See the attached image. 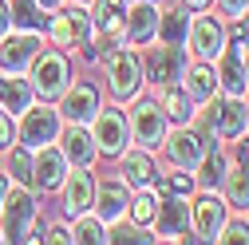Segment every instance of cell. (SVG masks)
I'll use <instances>...</instances> for the list:
<instances>
[{
    "label": "cell",
    "mask_w": 249,
    "mask_h": 245,
    "mask_svg": "<svg viewBox=\"0 0 249 245\" xmlns=\"http://www.w3.org/2000/svg\"><path fill=\"white\" fill-rule=\"evenodd\" d=\"M36 222V202L28 190H4L0 202V237L4 241H28V229Z\"/></svg>",
    "instance_id": "6da1fadb"
},
{
    "label": "cell",
    "mask_w": 249,
    "mask_h": 245,
    "mask_svg": "<svg viewBox=\"0 0 249 245\" xmlns=\"http://www.w3.org/2000/svg\"><path fill=\"white\" fill-rule=\"evenodd\" d=\"M107 83H111V95L115 99H135L139 95V83H142L139 55L127 52V48H115L107 55Z\"/></svg>",
    "instance_id": "7a4b0ae2"
},
{
    "label": "cell",
    "mask_w": 249,
    "mask_h": 245,
    "mask_svg": "<svg viewBox=\"0 0 249 245\" xmlns=\"http://www.w3.org/2000/svg\"><path fill=\"white\" fill-rule=\"evenodd\" d=\"M131 131H135L139 146H146V150L162 146V139H166V115H162V107L150 103V99H139L131 107Z\"/></svg>",
    "instance_id": "3957f363"
},
{
    "label": "cell",
    "mask_w": 249,
    "mask_h": 245,
    "mask_svg": "<svg viewBox=\"0 0 249 245\" xmlns=\"http://www.w3.org/2000/svg\"><path fill=\"white\" fill-rule=\"evenodd\" d=\"M32 79H36V91L44 99H55V95H64V87H68V59L59 55V52H36L32 59Z\"/></svg>",
    "instance_id": "277c9868"
},
{
    "label": "cell",
    "mask_w": 249,
    "mask_h": 245,
    "mask_svg": "<svg viewBox=\"0 0 249 245\" xmlns=\"http://www.w3.org/2000/svg\"><path fill=\"white\" fill-rule=\"evenodd\" d=\"M36 52H40V40H36V32L4 36V40H0V71L20 75V71H24V68L36 59Z\"/></svg>",
    "instance_id": "5b68a950"
},
{
    "label": "cell",
    "mask_w": 249,
    "mask_h": 245,
    "mask_svg": "<svg viewBox=\"0 0 249 245\" xmlns=\"http://www.w3.org/2000/svg\"><path fill=\"white\" fill-rule=\"evenodd\" d=\"M123 146H127V119L119 111H95V150L123 155Z\"/></svg>",
    "instance_id": "8992f818"
},
{
    "label": "cell",
    "mask_w": 249,
    "mask_h": 245,
    "mask_svg": "<svg viewBox=\"0 0 249 245\" xmlns=\"http://www.w3.org/2000/svg\"><path fill=\"white\" fill-rule=\"evenodd\" d=\"M55 131H59V119H55V111L52 107H36V111H24V127H20V139H24V146L28 150H40L44 142H52L55 139Z\"/></svg>",
    "instance_id": "52a82bcc"
},
{
    "label": "cell",
    "mask_w": 249,
    "mask_h": 245,
    "mask_svg": "<svg viewBox=\"0 0 249 245\" xmlns=\"http://www.w3.org/2000/svg\"><path fill=\"white\" fill-rule=\"evenodd\" d=\"M99 111V91L91 87V83H75L71 91L64 87V115L71 122H87V119H95Z\"/></svg>",
    "instance_id": "ba28073f"
},
{
    "label": "cell",
    "mask_w": 249,
    "mask_h": 245,
    "mask_svg": "<svg viewBox=\"0 0 249 245\" xmlns=\"http://www.w3.org/2000/svg\"><path fill=\"white\" fill-rule=\"evenodd\" d=\"M190 48L198 59H213L217 52H222V24H217L213 16H198L190 24Z\"/></svg>",
    "instance_id": "9c48e42d"
},
{
    "label": "cell",
    "mask_w": 249,
    "mask_h": 245,
    "mask_svg": "<svg viewBox=\"0 0 249 245\" xmlns=\"http://www.w3.org/2000/svg\"><path fill=\"white\" fill-rule=\"evenodd\" d=\"M226 226V206L217 198H198L194 202V229L202 241H217V233H222Z\"/></svg>",
    "instance_id": "30bf717a"
},
{
    "label": "cell",
    "mask_w": 249,
    "mask_h": 245,
    "mask_svg": "<svg viewBox=\"0 0 249 245\" xmlns=\"http://www.w3.org/2000/svg\"><path fill=\"white\" fill-rule=\"evenodd\" d=\"M178 71H182V48H178V44L154 48V52L146 55V79H154V83H170Z\"/></svg>",
    "instance_id": "8fae6325"
},
{
    "label": "cell",
    "mask_w": 249,
    "mask_h": 245,
    "mask_svg": "<svg viewBox=\"0 0 249 245\" xmlns=\"http://www.w3.org/2000/svg\"><path fill=\"white\" fill-rule=\"evenodd\" d=\"M213 131L222 135V139H237L245 131V107L237 103V95L213 99Z\"/></svg>",
    "instance_id": "7c38bea8"
},
{
    "label": "cell",
    "mask_w": 249,
    "mask_h": 245,
    "mask_svg": "<svg viewBox=\"0 0 249 245\" xmlns=\"http://www.w3.org/2000/svg\"><path fill=\"white\" fill-rule=\"evenodd\" d=\"M170 158L178 162V166H198L202 158H206V150H210V142L202 139V135H194V131H178V135H170Z\"/></svg>",
    "instance_id": "4fadbf2b"
},
{
    "label": "cell",
    "mask_w": 249,
    "mask_h": 245,
    "mask_svg": "<svg viewBox=\"0 0 249 245\" xmlns=\"http://www.w3.org/2000/svg\"><path fill=\"white\" fill-rule=\"evenodd\" d=\"M64 174H68V170H64V155L44 142L40 155H36V162H32V182H36V186H44V190H52V186L64 182Z\"/></svg>",
    "instance_id": "5bb4252c"
},
{
    "label": "cell",
    "mask_w": 249,
    "mask_h": 245,
    "mask_svg": "<svg viewBox=\"0 0 249 245\" xmlns=\"http://www.w3.org/2000/svg\"><path fill=\"white\" fill-rule=\"evenodd\" d=\"M91 198H95V182H91L87 170H75L68 178V186H64V210H68V218H79V213L91 206Z\"/></svg>",
    "instance_id": "9a60e30c"
},
{
    "label": "cell",
    "mask_w": 249,
    "mask_h": 245,
    "mask_svg": "<svg viewBox=\"0 0 249 245\" xmlns=\"http://www.w3.org/2000/svg\"><path fill=\"white\" fill-rule=\"evenodd\" d=\"M154 24H159L154 4H135L127 12V32H123V40H127V44H146L154 36Z\"/></svg>",
    "instance_id": "2e32d148"
},
{
    "label": "cell",
    "mask_w": 249,
    "mask_h": 245,
    "mask_svg": "<svg viewBox=\"0 0 249 245\" xmlns=\"http://www.w3.org/2000/svg\"><path fill=\"white\" fill-rule=\"evenodd\" d=\"M64 155L75 158L79 166H87L91 158H95V139L83 131V122H71V127L64 131Z\"/></svg>",
    "instance_id": "e0dca14e"
},
{
    "label": "cell",
    "mask_w": 249,
    "mask_h": 245,
    "mask_svg": "<svg viewBox=\"0 0 249 245\" xmlns=\"http://www.w3.org/2000/svg\"><path fill=\"white\" fill-rule=\"evenodd\" d=\"M123 210H127V190L119 182H103L99 186V218L103 222H119Z\"/></svg>",
    "instance_id": "ac0fdd59"
},
{
    "label": "cell",
    "mask_w": 249,
    "mask_h": 245,
    "mask_svg": "<svg viewBox=\"0 0 249 245\" xmlns=\"http://www.w3.org/2000/svg\"><path fill=\"white\" fill-rule=\"evenodd\" d=\"M213 87H217L213 71L206 68V59H198V64L186 71V95H190V99H210V95H213Z\"/></svg>",
    "instance_id": "d6986e66"
},
{
    "label": "cell",
    "mask_w": 249,
    "mask_h": 245,
    "mask_svg": "<svg viewBox=\"0 0 249 245\" xmlns=\"http://www.w3.org/2000/svg\"><path fill=\"white\" fill-rule=\"evenodd\" d=\"M95 28L103 36H123V0H99Z\"/></svg>",
    "instance_id": "ffe728a7"
},
{
    "label": "cell",
    "mask_w": 249,
    "mask_h": 245,
    "mask_svg": "<svg viewBox=\"0 0 249 245\" xmlns=\"http://www.w3.org/2000/svg\"><path fill=\"white\" fill-rule=\"evenodd\" d=\"M222 83H226L230 95H241V91H245V64H241L237 48H230L222 55Z\"/></svg>",
    "instance_id": "44dd1931"
},
{
    "label": "cell",
    "mask_w": 249,
    "mask_h": 245,
    "mask_svg": "<svg viewBox=\"0 0 249 245\" xmlns=\"http://www.w3.org/2000/svg\"><path fill=\"white\" fill-rule=\"evenodd\" d=\"M182 229H186V206H182L178 198L162 202V206H159V233H162V237H174V233H182Z\"/></svg>",
    "instance_id": "7402d4cb"
},
{
    "label": "cell",
    "mask_w": 249,
    "mask_h": 245,
    "mask_svg": "<svg viewBox=\"0 0 249 245\" xmlns=\"http://www.w3.org/2000/svg\"><path fill=\"white\" fill-rule=\"evenodd\" d=\"M150 174H154V166H150V158L142 155V150H135V155L123 158V178H127V186H146Z\"/></svg>",
    "instance_id": "603a6c76"
},
{
    "label": "cell",
    "mask_w": 249,
    "mask_h": 245,
    "mask_svg": "<svg viewBox=\"0 0 249 245\" xmlns=\"http://www.w3.org/2000/svg\"><path fill=\"white\" fill-rule=\"evenodd\" d=\"M0 103H8V111H28V103H32V87H28L24 79H0Z\"/></svg>",
    "instance_id": "cb8c5ba5"
},
{
    "label": "cell",
    "mask_w": 249,
    "mask_h": 245,
    "mask_svg": "<svg viewBox=\"0 0 249 245\" xmlns=\"http://www.w3.org/2000/svg\"><path fill=\"white\" fill-rule=\"evenodd\" d=\"M162 115H170V122H190V95H182V91H174V87H166L162 91Z\"/></svg>",
    "instance_id": "d4e9b609"
},
{
    "label": "cell",
    "mask_w": 249,
    "mask_h": 245,
    "mask_svg": "<svg viewBox=\"0 0 249 245\" xmlns=\"http://www.w3.org/2000/svg\"><path fill=\"white\" fill-rule=\"evenodd\" d=\"M12 24L28 28V32H40V28L48 24V16H44V12H36L32 0H16V4H12Z\"/></svg>",
    "instance_id": "484cf974"
},
{
    "label": "cell",
    "mask_w": 249,
    "mask_h": 245,
    "mask_svg": "<svg viewBox=\"0 0 249 245\" xmlns=\"http://www.w3.org/2000/svg\"><path fill=\"white\" fill-rule=\"evenodd\" d=\"M198 166H202V186H217V182H222V174H226V158L217 155L213 146L206 150V158H202Z\"/></svg>",
    "instance_id": "4316f807"
},
{
    "label": "cell",
    "mask_w": 249,
    "mask_h": 245,
    "mask_svg": "<svg viewBox=\"0 0 249 245\" xmlns=\"http://www.w3.org/2000/svg\"><path fill=\"white\" fill-rule=\"evenodd\" d=\"M230 202L241 210V206H249V166H237L233 170V178H230Z\"/></svg>",
    "instance_id": "83f0119b"
},
{
    "label": "cell",
    "mask_w": 249,
    "mask_h": 245,
    "mask_svg": "<svg viewBox=\"0 0 249 245\" xmlns=\"http://www.w3.org/2000/svg\"><path fill=\"white\" fill-rule=\"evenodd\" d=\"M8 174L16 182H32V155H28V146L12 150V162H8Z\"/></svg>",
    "instance_id": "f1b7e54d"
},
{
    "label": "cell",
    "mask_w": 249,
    "mask_h": 245,
    "mask_svg": "<svg viewBox=\"0 0 249 245\" xmlns=\"http://www.w3.org/2000/svg\"><path fill=\"white\" fill-rule=\"evenodd\" d=\"M75 241H107V229L99 218H79L75 222Z\"/></svg>",
    "instance_id": "f546056e"
},
{
    "label": "cell",
    "mask_w": 249,
    "mask_h": 245,
    "mask_svg": "<svg viewBox=\"0 0 249 245\" xmlns=\"http://www.w3.org/2000/svg\"><path fill=\"white\" fill-rule=\"evenodd\" d=\"M182 36H186V16H182V12L162 16V40H166V44H178Z\"/></svg>",
    "instance_id": "4dcf8cb0"
},
{
    "label": "cell",
    "mask_w": 249,
    "mask_h": 245,
    "mask_svg": "<svg viewBox=\"0 0 249 245\" xmlns=\"http://www.w3.org/2000/svg\"><path fill=\"white\" fill-rule=\"evenodd\" d=\"M131 206V213H135V226H146L150 218H154V198H135V202H127Z\"/></svg>",
    "instance_id": "1f68e13d"
},
{
    "label": "cell",
    "mask_w": 249,
    "mask_h": 245,
    "mask_svg": "<svg viewBox=\"0 0 249 245\" xmlns=\"http://www.w3.org/2000/svg\"><path fill=\"white\" fill-rule=\"evenodd\" d=\"M52 36H55V44H71V40H75L71 20H68V16H55V20H52Z\"/></svg>",
    "instance_id": "d6a6232c"
},
{
    "label": "cell",
    "mask_w": 249,
    "mask_h": 245,
    "mask_svg": "<svg viewBox=\"0 0 249 245\" xmlns=\"http://www.w3.org/2000/svg\"><path fill=\"white\" fill-rule=\"evenodd\" d=\"M162 190H166V194H170V190H174V194H190V190H194V182H190V174H182V170H178V174H170V178L162 182Z\"/></svg>",
    "instance_id": "836d02e7"
},
{
    "label": "cell",
    "mask_w": 249,
    "mask_h": 245,
    "mask_svg": "<svg viewBox=\"0 0 249 245\" xmlns=\"http://www.w3.org/2000/svg\"><path fill=\"white\" fill-rule=\"evenodd\" d=\"M107 241H154V237H146L139 226H115V233Z\"/></svg>",
    "instance_id": "e575fe53"
},
{
    "label": "cell",
    "mask_w": 249,
    "mask_h": 245,
    "mask_svg": "<svg viewBox=\"0 0 249 245\" xmlns=\"http://www.w3.org/2000/svg\"><path fill=\"white\" fill-rule=\"evenodd\" d=\"M217 241H249V222H230L226 237H217Z\"/></svg>",
    "instance_id": "d590c367"
},
{
    "label": "cell",
    "mask_w": 249,
    "mask_h": 245,
    "mask_svg": "<svg viewBox=\"0 0 249 245\" xmlns=\"http://www.w3.org/2000/svg\"><path fill=\"white\" fill-rule=\"evenodd\" d=\"M68 20H71V28H75V40H83V36H87V12L75 4V8L68 12Z\"/></svg>",
    "instance_id": "8d00e7d4"
},
{
    "label": "cell",
    "mask_w": 249,
    "mask_h": 245,
    "mask_svg": "<svg viewBox=\"0 0 249 245\" xmlns=\"http://www.w3.org/2000/svg\"><path fill=\"white\" fill-rule=\"evenodd\" d=\"M0 146H12V122L4 111H0Z\"/></svg>",
    "instance_id": "74e56055"
},
{
    "label": "cell",
    "mask_w": 249,
    "mask_h": 245,
    "mask_svg": "<svg viewBox=\"0 0 249 245\" xmlns=\"http://www.w3.org/2000/svg\"><path fill=\"white\" fill-rule=\"evenodd\" d=\"M233 44H249V12L241 16V24L233 28Z\"/></svg>",
    "instance_id": "f35d334b"
},
{
    "label": "cell",
    "mask_w": 249,
    "mask_h": 245,
    "mask_svg": "<svg viewBox=\"0 0 249 245\" xmlns=\"http://www.w3.org/2000/svg\"><path fill=\"white\" fill-rule=\"evenodd\" d=\"M222 8H226L230 16H241V12L249 8V0H222Z\"/></svg>",
    "instance_id": "ab89813d"
},
{
    "label": "cell",
    "mask_w": 249,
    "mask_h": 245,
    "mask_svg": "<svg viewBox=\"0 0 249 245\" xmlns=\"http://www.w3.org/2000/svg\"><path fill=\"white\" fill-rule=\"evenodd\" d=\"M233 155H237V166H249V139H241V142H237Z\"/></svg>",
    "instance_id": "60d3db41"
},
{
    "label": "cell",
    "mask_w": 249,
    "mask_h": 245,
    "mask_svg": "<svg viewBox=\"0 0 249 245\" xmlns=\"http://www.w3.org/2000/svg\"><path fill=\"white\" fill-rule=\"evenodd\" d=\"M8 20H12V16H8V4H4V0H0V36L8 32Z\"/></svg>",
    "instance_id": "b9f144b4"
},
{
    "label": "cell",
    "mask_w": 249,
    "mask_h": 245,
    "mask_svg": "<svg viewBox=\"0 0 249 245\" xmlns=\"http://www.w3.org/2000/svg\"><path fill=\"white\" fill-rule=\"evenodd\" d=\"M44 241H75L68 229H52V237H44Z\"/></svg>",
    "instance_id": "7bdbcfd3"
},
{
    "label": "cell",
    "mask_w": 249,
    "mask_h": 245,
    "mask_svg": "<svg viewBox=\"0 0 249 245\" xmlns=\"http://www.w3.org/2000/svg\"><path fill=\"white\" fill-rule=\"evenodd\" d=\"M186 4H190V8H206V4H210V0H186Z\"/></svg>",
    "instance_id": "ee69618b"
},
{
    "label": "cell",
    "mask_w": 249,
    "mask_h": 245,
    "mask_svg": "<svg viewBox=\"0 0 249 245\" xmlns=\"http://www.w3.org/2000/svg\"><path fill=\"white\" fill-rule=\"evenodd\" d=\"M59 4V0H40V8H55Z\"/></svg>",
    "instance_id": "f6af8a7d"
},
{
    "label": "cell",
    "mask_w": 249,
    "mask_h": 245,
    "mask_svg": "<svg viewBox=\"0 0 249 245\" xmlns=\"http://www.w3.org/2000/svg\"><path fill=\"white\" fill-rule=\"evenodd\" d=\"M4 190H8V182H4V178H0V202H4Z\"/></svg>",
    "instance_id": "bcb514c9"
},
{
    "label": "cell",
    "mask_w": 249,
    "mask_h": 245,
    "mask_svg": "<svg viewBox=\"0 0 249 245\" xmlns=\"http://www.w3.org/2000/svg\"><path fill=\"white\" fill-rule=\"evenodd\" d=\"M245 87H249V59H245Z\"/></svg>",
    "instance_id": "7dc6e473"
},
{
    "label": "cell",
    "mask_w": 249,
    "mask_h": 245,
    "mask_svg": "<svg viewBox=\"0 0 249 245\" xmlns=\"http://www.w3.org/2000/svg\"><path fill=\"white\" fill-rule=\"evenodd\" d=\"M245 122H249V107H245Z\"/></svg>",
    "instance_id": "c3c4849f"
}]
</instances>
